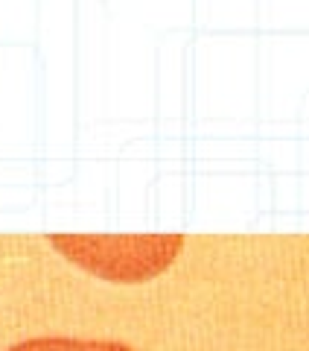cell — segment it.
Listing matches in <instances>:
<instances>
[{
  "mask_svg": "<svg viewBox=\"0 0 309 351\" xmlns=\"http://www.w3.org/2000/svg\"><path fill=\"white\" fill-rule=\"evenodd\" d=\"M68 261L105 281H149L178 258L181 234H53Z\"/></svg>",
  "mask_w": 309,
  "mask_h": 351,
  "instance_id": "cell-1",
  "label": "cell"
},
{
  "mask_svg": "<svg viewBox=\"0 0 309 351\" xmlns=\"http://www.w3.org/2000/svg\"><path fill=\"white\" fill-rule=\"evenodd\" d=\"M6 351H131L117 339H76V337H36Z\"/></svg>",
  "mask_w": 309,
  "mask_h": 351,
  "instance_id": "cell-2",
  "label": "cell"
}]
</instances>
